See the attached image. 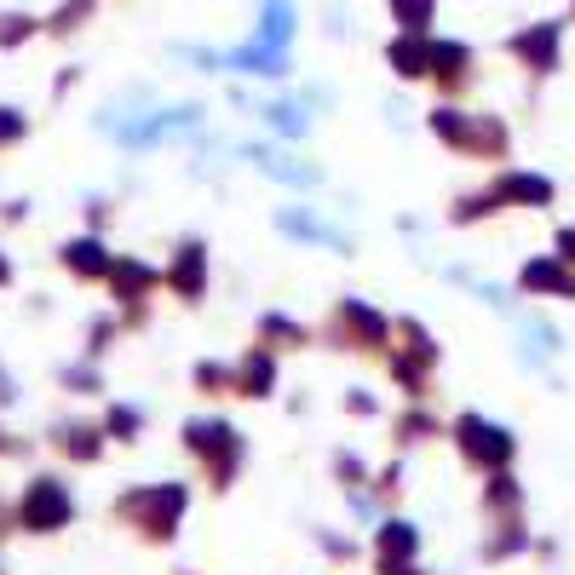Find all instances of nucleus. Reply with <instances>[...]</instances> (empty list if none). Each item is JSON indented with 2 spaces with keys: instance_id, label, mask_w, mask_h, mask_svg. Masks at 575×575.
<instances>
[{
  "instance_id": "9d476101",
  "label": "nucleus",
  "mask_w": 575,
  "mask_h": 575,
  "mask_svg": "<svg viewBox=\"0 0 575 575\" xmlns=\"http://www.w3.org/2000/svg\"><path fill=\"white\" fill-rule=\"evenodd\" d=\"M397 6L409 12V23H420V18H426V0H397Z\"/></svg>"
},
{
  "instance_id": "f257e3e1",
  "label": "nucleus",
  "mask_w": 575,
  "mask_h": 575,
  "mask_svg": "<svg viewBox=\"0 0 575 575\" xmlns=\"http://www.w3.org/2000/svg\"><path fill=\"white\" fill-rule=\"evenodd\" d=\"M58 518H69V495L58 483H35L29 489V501H23V524L29 529H52Z\"/></svg>"
},
{
  "instance_id": "7ed1b4c3",
  "label": "nucleus",
  "mask_w": 575,
  "mask_h": 575,
  "mask_svg": "<svg viewBox=\"0 0 575 575\" xmlns=\"http://www.w3.org/2000/svg\"><path fill=\"white\" fill-rule=\"evenodd\" d=\"M524 282H529V288H558V294H575V282L558 271V265H529Z\"/></svg>"
},
{
  "instance_id": "423d86ee",
  "label": "nucleus",
  "mask_w": 575,
  "mask_h": 575,
  "mask_svg": "<svg viewBox=\"0 0 575 575\" xmlns=\"http://www.w3.org/2000/svg\"><path fill=\"white\" fill-rule=\"evenodd\" d=\"M69 259H75V271H104V253H98V242H75V248H69Z\"/></svg>"
},
{
  "instance_id": "6e6552de",
  "label": "nucleus",
  "mask_w": 575,
  "mask_h": 575,
  "mask_svg": "<svg viewBox=\"0 0 575 575\" xmlns=\"http://www.w3.org/2000/svg\"><path fill=\"white\" fill-rule=\"evenodd\" d=\"M196 265H202V253H196V248H184V265H179V276H173V282H179L184 294H196Z\"/></svg>"
},
{
  "instance_id": "1a4fd4ad",
  "label": "nucleus",
  "mask_w": 575,
  "mask_h": 575,
  "mask_svg": "<svg viewBox=\"0 0 575 575\" xmlns=\"http://www.w3.org/2000/svg\"><path fill=\"white\" fill-rule=\"evenodd\" d=\"M271 380V363L265 357H248V386H265Z\"/></svg>"
},
{
  "instance_id": "f8f14e48",
  "label": "nucleus",
  "mask_w": 575,
  "mask_h": 575,
  "mask_svg": "<svg viewBox=\"0 0 575 575\" xmlns=\"http://www.w3.org/2000/svg\"><path fill=\"white\" fill-rule=\"evenodd\" d=\"M0 276H6V271H0Z\"/></svg>"
},
{
  "instance_id": "f03ea898",
  "label": "nucleus",
  "mask_w": 575,
  "mask_h": 575,
  "mask_svg": "<svg viewBox=\"0 0 575 575\" xmlns=\"http://www.w3.org/2000/svg\"><path fill=\"white\" fill-rule=\"evenodd\" d=\"M460 437H466V449L483 460H506V449H512V443H506L495 426H483V420H460Z\"/></svg>"
},
{
  "instance_id": "39448f33",
  "label": "nucleus",
  "mask_w": 575,
  "mask_h": 575,
  "mask_svg": "<svg viewBox=\"0 0 575 575\" xmlns=\"http://www.w3.org/2000/svg\"><path fill=\"white\" fill-rule=\"evenodd\" d=\"M518 52H524V58H535V64H552V29L524 35V41H518Z\"/></svg>"
},
{
  "instance_id": "0eeeda50",
  "label": "nucleus",
  "mask_w": 575,
  "mask_h": 575,
  "mask_svg": "<svg viewBox=\"0 0 575 575\" xmlns=\"http://www.w3.org/2000/svg\"><path fill=\"white\" fill-rule=\"evenodd\" d=\"M409 547H414V535H409V529H403V524H391L386 535H380V552H386V558H391V552L403 558V552H409Z\"/></svg>"
},
{
  "instance_id": "20e7f679",
  "label": "nucleus",
  "mask_w": 575,
  "mask_h": 575,
  "mask_svg": "<svg viewBox=\"0 0 575 575\" xmlns=\"http://www.w3.org/2000/svg\"><path fill=\"white\" fill-rule=\"evenodd\" d=\"M501 196H512V202H547V179H506Z\"/></svg>"
},
{
  "instance_id": "9b49d317",
  "label": "nucleus",
  "mask_w": 575,
  "mask_h": 575,
  "mask_svg": "<svg viewBox=\"0 0 575 575\" xmlns=\"http://www.w3.org/2000/svg\"><path fill=\"white\" fill-rule=\"evenodd\" d=\"M564 259H575V230H564Z\"/></svg>"
}]
</instances>
